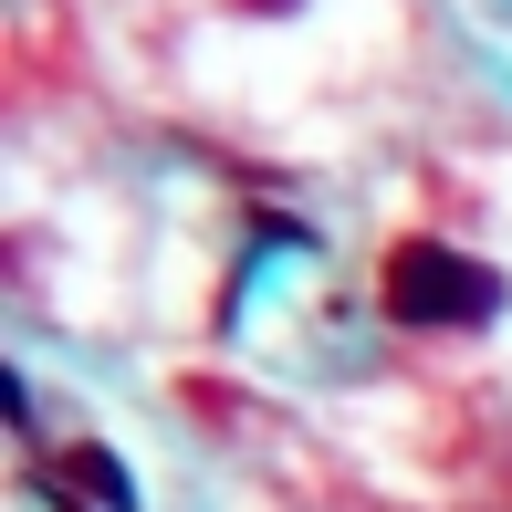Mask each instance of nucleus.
<instances>
[{
  "mask_svg": "<svg viewBox=\"0 0 512 512\" xmlns=\"http://www.w3.org/2000/svg\"><path fill=\"white\" fill-rule=\"evenodd\" d=\"M377 304L398 324H481L502 304V272L471 262V251H450V241H398L377 262Z\"/></svg>",
  "mask_w": 512,
  "mask_h": 512,
  "instance_id": "f257e3e1",
  "label": "nucleus"
},
{
  "mask_svg": "<svg viewBox=\"0 0 512 512\" xmlns=\"http://www.w3.org/2000/svg\"><path fill=\"white\" fill-rule=\"evenodd\" d=\"M63 471H74V492H95L105 512H126V502H136V492H126V471H115L105 450H63Z\"/></svg>",
  "mask_w": 512,
  "mask_h": 512,
  "instance_id": "f03ea898",
  "label": "nucleus"
},
{
  "mask_svg": "<svg viewBox=\"0 0 512 512\" xmlns=\"http://www.w3.org/2000/svg\"><path fill=\"white\" fill-rule=\"evenodd\" d=\"M251 11H293V0H251Z\"/></svg>",
  "mask_w": 512,
  "mask_h": 512,
  "instance_id": "7ed1b4c3",
  "label": "nucleus"
}]
</instances>
